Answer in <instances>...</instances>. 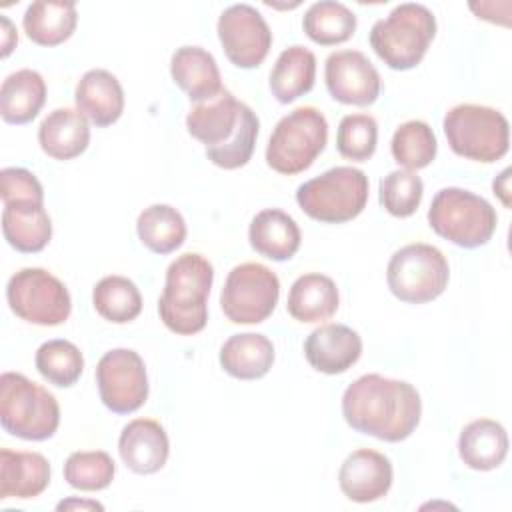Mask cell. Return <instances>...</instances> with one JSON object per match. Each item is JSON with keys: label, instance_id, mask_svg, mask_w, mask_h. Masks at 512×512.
I'll return each instance as SVG.
<instances>
[{"label": "cell", "instance_id": "f35d334b", "mask_svg": "<svg viewBox=\"0 0 512 512\" xmlns=\"http://www.w3.org/2000/svg\"><path fill=\"white\" fill-rule=\"evenodd\" d=\"M0 196L4 204L10 202H44V190L38 178L26 168H4L0 172Z\"/></svg>", "mask_w": 512, "mask_h": 512}, {"label": "cell", "instance_id": "52a82bcc", "mask_svg": "<svg viewBox=\"0 0 512 512\" xmlns=\"http://www.w3.org/2000/svg\"><path fill=\"white\" fill-rule=\"evenodd\" d=\"M296 202L312 220L342 224L354 220L368 202V176L352 166H334L304 182Z\"/></svg>", "mask_w": 512, "mask_h": 512}, {"label": "cell", "instance_id": "7a4b0ae2", "mask_svg": "<svg viewBox=\"0 0 512 512\" xmlns=\"http://www.w3.org/2000/svg\"><path fill=\"white\" fill-rule=\"evenodd\" d=\"M192 138L206 146V158L224 170H236L252 158L258 138V116L222 88L210 100L198 102L186 116Z\"/></svg>", "mask_w": 512, "mask_h": 512}, {"label": "cell", "instance_id": "ac0fdd59", "mask_svg": "<svg viewBox=\"0 0 512 512\" xmlns=\"http://www.w3.org/2000/svg\"><path fill=\"white\" fill-rule=\"evenodd\" d=\"M118 452L126 468L132 472L154 474L168 460V434L158 420L136 418L122 428L118 438Z\"/></svg>", "mask_w": 512, "mask_h": 512}, {"label": "cell", "instance_id": "ab89813d", "mask_svg": "<svg viewBox=\"0 0 512 512\" xmlns=\"http://www.w3.org/2000/svg\"><path fill=\"white\" fill-rule=\"evenodd\" d=\"M56 510H104V506L96 500H78V498H68L58 502Z\"/></svg>", "mask_w": 512, "mask_h": 512}, {"label": "cell", "instance_id": "83f0119b", "mask_svg": "<svg viewBox=\"0 0 512 512\" xmlns=\"http://www.w3.org/2000/svg\"><path fill=\"white\" fill-rule=\"evenodd\" d=\"M46 102V82L40 72L22 68L8 74L0 88V116L8 124L32 122Z\"/></svg>", "mask_w": 512, "mask_h": 512}, {"label": "cell", "instance_id": "f1b7e54d", "mask_svg": "<svg viewBox=\"0 0 512 512\" xmlns=\"http://www.w3.org/2000/svg\"><path fill=\"white\" fill-rule=\"evenodd\" d=\"M78 12L74 2L36 0L22 18L26 36L38 46H58L68 40L76 28Z\"/></svg>", "mask_w": 512, "mask_h": 512}, {"label": "cell", "instance_id": "d6a6232c", "mask_svg": "<svg viewBox=\"0 0 512 512\" xmlns=\"http://www.w3.org/2000/svg\"><path fill=\"white\" fill-rule=\"evenodd\" d=\"M94 310L108 322L126 324L142 312V296L138 286L126 276H104L92 290Z\"/></svg>", "mask_w": 512, "mask_h": 512}, {"label": "cell", "instance_id": "8992f818", "mask_svg": "<svg viewBox=\"0 0 512 512\" xmlns=\"http://www.w3.org/2000/svg\"><path fill=\"white\" fill-rule=\"evenodd\" d=\"M496 222V210L486 198L456 186L438 190L428 208L430 228L460 248L484 246Z\"/></svg>", "mask_w": 512, "mask_h": 512}, {"label": "cell", "instance_id": "44dd1931", "mask_svg": "<svg viewBox=\"0 0 512 512\" xmlns=\"http://www.w3.org/2000/svg\"><path fill=\"white\" fill-rule=\"evenodd\" d=\"M2 232L6 242L24 254L46 248L52 238V222L44 202H10L2 210Z\"/></svg>", "mask_w": 512, "mask_h": 512}, {"label": "cell", "instance_id": "2e32d148", "mask_svg": "<svg viewBox=\"0 0 512 512\" xmlns=\"http://www.w3.org/2000/svg\"><path fill=\"white\" fill-rule=\"evenodd\" d=\"M392 462L382 452L360 448L346 456L338 470V484L344 496L358 504L380 500L392 486Z\"/></svg>", "mask_w": 512, "mask_h": 512}, {"label": "cell", "instance_id": "484cf974", "mask_svg": "<svg viewBox=\"0 0 512 512\" xmlns=\"http://www.w3.org/2000/svg\"><path fill=\"white\" fill-rule=\"evenodd\" d=\"M458 454L460 460L472 470H494L504 462L508 454V434L496 420H472L460 432Z\"/></svg>", "mask_w": 512, "mask_h": 512}, {"label": "cell", "instance_id": "5b68a950", "mask_svg": "<svg viewBox=\"0 0 512 512\" xmlns=\"http://www.w3.org/2000/svg\"><path fill=\"white\" fill-rule=\"evenodd\" d=\"M2 428L22 440H48L60 424V406L52 392L20 372L0 376Z\"/></svg>", "mask_w": 512, "mask_h": 512}, {"label": "cell", "instance_id": "4fadbf2b", "mask_svg": "<svg viewBox=\"0 0 512 512\" xmlns=\"http://www.w3.org/2000/svg\"><path fill=\"white\" fill-rule=\"evenodd\" d=\"M96 384L102 404L116 414L136 412L148 398L144 360L130 348H114L98 360Z\"/></svg>", "mask_w": 512, "mask_h": 512}, {"label": "cell", "instance_id": "f546056e", "mask_svg": "<svg viewBox=\"0 0 512 512\" xmlns=\"http://www.w3.org/2000/svg\"><path fill=\"white\" fill-rule=\"evenodd\" d=\"M316 80V56L296 44L280 52L276 64L270 72V90L272 96L282 102L290 104L300 96L308 94Z\"/></svg>", "mask_w": 512, "mask_h": 512}, {"label": "cell", "instance_id": "7c38bea8", "mask_svg": "<svg viewBox=\"0 0 512 512\" xmlns=\"http://www.w3.org/2000/svg\"><path fill=\"white\" fill-rule=\"evenodd\" d=\"M278 296V276L264 264L244 262L228 272L220 306L234 324H260L274 312Z\"/></svg>", "mask_w": 512, "mask_h": 512}, {"label": "cell", "instance_id": "8fae6325", "mask_svg": "<svg viewBox=\"0 0 512 512\" xmlns=\"http://www.w3.org/2000/svg\"><path fill=\"white\" fill-rule=\"evenodd\" d=\"M6 300L20 320L38 326L64 324L72 312L68 288L44 268H22L12 274Z\"/></svg>", "mask_w": 512, "mask_h": 512}, {"label": "cell", "instance_id": "30bf717a", "mask_svg": "<svg viewBox=\"0 0 512 512\" xmlns=\"http://www.w3.org/2000/svg\"><path fill=\"white\" fill-rule=\"evenodd\" d=\"M450 278L446 256L432 244L414 242L396 250L386 268L390 292L408 304H424L438 298Z\"/></svg>", "mask_w": 512, "mask_h": 512}, {"label": "cell", "instance_id": "d590c367", "mask_svg": "<svg viewBox=\"0 0 512 512\" xmlns=\"http://www.w3.org/2000/svg\"><path fill=\"white\" fill-rule=\"evenodd\" d=\"M116 466L104 450L72 452L64 464V480L82 492H98L110 486Z\"/></svg>", "mask_w": 512, "mask_h": 512}, {"label": "cell", "instance_id": "1f68e13d", "mask_svg": "<svg viewBox=\"0 0 512 512\" xmlns=\"http://www.w3.org/2000/svg\"><path fill=\"white\" fill-rule=\"evenodd\" d=\"M302 28L306 36L320 46L342 44L352 38L356 30V14L342 2L320 0L304 12Z\"/></svg>", "mask_w": 512, "mask_h": 512}, {"label": "cell", "instance_id": "9a60e30c", "mask_svg": "<svg viewBox=\"0 0 512 512\" xmlns=\"http://www.w3.org/2000/svg\"><path fill=\"white\" fill-rule=\"evenodd\" d=\"M324 80L330 96L342 104L368 106L380 96V74L360 50H338L326 58Z\"/></svg>", "mask_w": 512, "mask_h": 512}, {"label": "cell", "instance_id": "e0dca14e", "mask_svg": "<svg viewBox=\"0 0 512 512\" xmlns=\"http://www.w3.org/2000/svg\"><path fill=\"white\" fill-rule=\"evenodd\" d=\"M362 354V338L346 324H322L304 342L308 364L324 374H342Z\"/></svg>", "mask_w": 512, "mask_h": 512}, {"label": "cell", "instance_id": "3957f363", "mask_svg": "<svg viewBox=\"0 0 512 512\" xmlns=\"http://www.w3.org/2000/svg\"><path fill=\"white\" fill-rule=\"evenodd\" d=\"M212 280L214 268L198 252H186L168 266L158 314L170 332L192 336L204 330Z\"/></svg>", "mask_w": 512, "mask_h": 512}, {"label": "cell", "instance_id": "603a6c76", "mask_svg": "<svg viewBox=\"0 0 512 512\" xmlns=\"http://www.w3.org/2000/svg\"><path fill=\"white\" fill-rule=\"evenodd\" d=\"M248 240L260 256L274 262H284L298 252L302 234L290 214L278 208H266L252 218Z\"/></svg>", "mask_w": 512, "mask_h": 512}, {"label": "cell", "instance_id": "7402d4cb", "mask_svg": "<svg viewBox=\"0 0 512 512\" xmlns=\"http://www.w3.org/2000/svg\"><path fill=\"white\" fill-rule=\"evenodd\" d=\"M90 142V126L80 110L56 108L38 126V144L54 160L80 156Z\"/></svg>", "mask_w": 512, "mask_h": 512}, {"label": "cell", "instance_id": "74e56055", "mask_svg": "<svg viewBox=\"0 0 512 512\" xmlns=\"http://www.w3.org/2000/svg\"><path fill=\"white\" fill-rule=\"evenodd\" d=\"M378 122L370 114H346L336 132V148L340 156L352 162H366L376 152Z\"/></svg>", "mask_w": 512, "mask_h": 512}, {"label": "cell", "instance_id": "836d02e7", "mask_svg": "<svg viewBox=\"0 0 512 512\" xmlns=\"http://www.w3.org/2000/svg\"><path fill=\"white\" fill-rule=\"evenodd\" d=\"M34 364L40 376L58 388L74 386L84 370V358L80 348L70 340L62 338L40 344L34 356Z\"/></svg>", "mask_w": 512, "mask_h": 512}, {"label": "cell", "instance_id": "cb8c5ba5", "mask_svg": "<svg viewBox=\"0 0 512 512\" xmlns=\"http://www.w3.org/2000/svg\"><path fill=\"white\" fill-rule=\"evenodd\" d=\"M172 80L192 102H204L222 90L220 70L214 56L200 46H180L170 58Z\"/></svg>", "mask_w": 512, "mask_h": 512}, {"label": "cell", "instance_id": "d6986e66", "mask_svg": "<svg viewBox=\"0 0 512 512\" xmlns=\"http://www.w3.org/2000/svg\"><path fill=\"white\" fill-rule=\"evenodd\" d=\"M74 102L92 124L110 126L124 112V90L112 72L94 68L78 80Z\"/></svg>", "mask_w": 512, "mask_h": 512}, {"label": "cell", "instance_id": "ba28073f", "mask_svg": "<svg viewBox=\"0 0 512 512\" xmlns=\"http://www.w3.org/2000/svg\"><path fill=\"white\" fill-rule=\"evenodd\" d=\"M454 154L474 162H496L508 152L510 128L502 112L482 104H458L442 122Z\"/></svg>", "mask_w": 512, "mask_h": 512}, {"label": "cell", "instance_id": "60d3db41", "mask_svg": "<svg viewBox=\"0 0 512 512\" xmlns=\"http://www.w3.org/2000/svg\"><path fill=\"white\" fill-rule=\"evenodd\" d=\"M2 26H4V42H2L4 50H2V56H8L10 50H12V44L18 40V36H16L14 28H12V24H10V20L6 16H2Z\"/></svg>", "mask_w": 512, "mask_h": 512}, {"label": "cell", "instance_id": "6da1fadb", "mask_svg": "<svg viewBox=\"0 0 512 512\" xmlns=\"http://www.w3.org/2000/svg\"><path fill=\"white\" fill-rule=\"evenodd\" d=\"M422 400L418 390L396 378L364 374L342 394V416L346 424L384 442H402L418 426Z\"/></svg>", "mask_w": 512, "mask_h": 512}, {"label": "cell", "instance_id": "d4e9b609", "mask_svg": "<svg viewBox=\"0 0 512 512\" xmlns=\"http://www.w3.org/2000/svg\"><path fill=\"white\" fill-rule=\"evenodd\" d=\"M338 304L340 296L334 280L326 274L310 272L298 276L290 286L286 310L298 322L316 324L332 318Z\"/></svg>", "mask_w": 512, "mask_h": 512}, {"label": "cell", "instance_id": "9c48e42d", "mask_svg": "<svg viewBox=\"0 0 512 512\" xmlns=\"http://www.w3.org/2000/svg\"><path fill=\"white\" fill-rule=\"evenodd\" d=\"M328 142V122L314 106H300L288 112L274 126L266 164L278 174H300L312 166Z\"/></svg>", "mask_w": 512, "mask_h": 512}, {"label": "cell", "instance_id": "277c9868", "mask_svg": "<svg viewBox=\"0 0 512 512\" xmlns=\"http://www.w3.org/2000/svg\"><path fill=\"white\" fill-rule=\"evenodd\" d=\"M436 34L430 8L416 2L398 4L370 30V46L392 70H410L420 64Z\"/></svg>", "mask_w": 512, "mask_h": 512}, {"label": "cell", "instance_id": "e575fe53", "mask_svg": "<svg viewBox=\"0 0 512 512\" xmlns=\"http://www.w3.org/2000/svg\"><path fill=\"white\" fill-rule=\"evenodd\" d=\"M390 150L400 166L414 172L426 168L436 158L438 142L426 122L408 120L394 130Z\"/></svg>", "mask_w": 512, "mask_h": 512}, {"label": "cell", "instance_id": "4dcf8cb0", "mask_svg": "<svg viewBox=\"0 0 512 512\" xmlns=\"http://www.w3.org/2000/svg\"><path fill=\"white\" fill-rule=\"evenodd\" d=\"M136 232L148 250L156 254H170L182 246L186 238V222L174 206L152 204L140 212Z\"/></svg>", "mask_w": 512, "mask_h": 512}, {"label": "cell", "instance_id": "8d00e7d4", "mask_svg": "<svg viewBox=\"0 0 512 512\" xmlns=\"http://www.w3.org/2000/svg\"><path fill=\"white\" fill-rule=\"evenodd\" d=\"M424 194L422 178L412 170H392L380 180V204L396 218L412 216Z\"/></svg>", "mask_w": 512, "mask_h": 512}, {"label": "cell", "instance_id": "4316f807", "mask_svg": "<svg viewBox=\"0 0 512 512\" xmlns=\"http://www.w3.org/2000/svg\"><path fill=\"white\" fill-rule=\"evenodd\" d=\"M272 364L274 346L264 334H234L220 348V366L238 380H258L270 372Z\"/></svg>", "mask_w": 512, "mask_h": 512}, {"label": "cell", "instance_id": "ffe728a7", "mask_svg": "<svg viewBox=\"0 0 512 512\" xmlns=\"http://www.w3.org/2000/svg\"><path fill=\"white\" fill-rule=\"evenodd\" d=\"M50 484V462L38 452L0 450V500H28Z\"/></svg>", "mask_w": 512, "mask_h": 512}, {"label": "cell", "instance_id": "5bb4252c", "mask_svg": "<svg viewBox=\"0 0 512 512\" xmlns=\"http://www.w3.org/2000/svg\"><path fill=\"white\" fill-rule=\"evenodd\" d=\"M218 38L226 58L238 68H256L272 46V32L264 16L250 4H232L218 18Z\"/></svg>", "mask_w": 512, "mask_h": 512}, {"label": "cell", "instance_id": "b9f144b4", "mask_svg": "<svg viewBox=\"0 0 512 512\" xmlns=\"http://www.w3.org/2000/svg\"><path fill=\"white\" fill-rule=\"evenodd\" d=\"M508 174H510V170L506 168V170L494 180V184H492V186H494V194H498L506 206H510V200H508V196H506V194H508V186H506Z\"/></svg>", "mask_w": 512, "mask_h": 512}]
</instances>
